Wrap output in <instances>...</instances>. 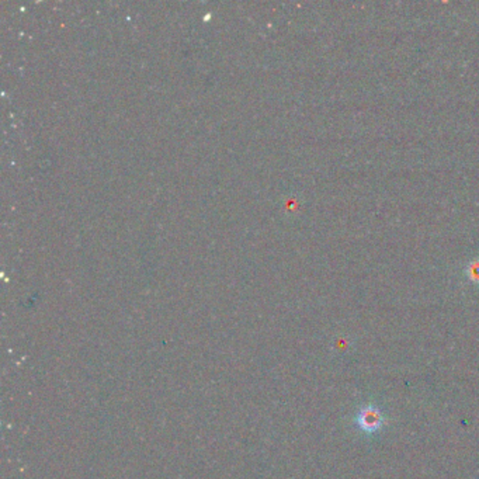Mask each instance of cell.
Segmentation results:
<instances>
[{"label": "cell", "mask_w": 479, "mask_h": 479, "mask_svg": "<svg viewBox=\"0 0 479 479\" xmlns=\"http://www.w3.org/2000/svg\"><path fill=\"white\" fill-rule=\"evenodd\" d=\"M384 423V417L380 409L376 406H365L357 415V425L363 432L374 433L381 429Z\"/></svg>", "instance_id": "obj_1"}]
</instances>
